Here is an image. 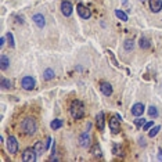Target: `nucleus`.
<instances>
[{
	"label": "nucleus",
	"instance_id": "obj_14",
	"mask_svg": "<svg viewBox=\"0 0 162 162\" xmlns=\"http://www.w3.org/2000/svg\"><path fill=\"white\" fill-rule=\"evenodd\" d=\"M32 20H33V22L36 24L39 28H45L46 20H45V17H43V14H35V15L32 17Z\"/></svg>",
	"mask_w": 162,
	"mask_h": 162
},
{
	"label": "nucleus",
	"instance_id": "obj_8",
	"mask_svg": "<svg viewBox=\"0 0 162 162\" xmlns=\"http://www.w3.org/2000/svg\"><path fill=\"white\" fill-rule=\"evenodd\" d=\"M35 79L32 76H24L22 81H21V86L24 87L25 90H32L35 89Z\"/></svg>",
	"mask_w": 162,
	"mask_h": 162
},
{
	"label": "nucleus",
	"instance_id": "obj_12",
	"mask_svg": "<svg viewBox=\"0 0 162 162\" xmlns=\"http://www.w3.org/2000/svg\"><path fill=\"white\" fill-rule=\"evenodd\" d=\"M150 8L152 13H160L162 10V0H150Z\"/></svg>",
	"mask_w": 162,
	"mask_h": 162
},
{
	"label": "nucleus",
	"instance_id": "obj_10",
	"mask_svg": "<svg viewBox=\"0 0 162 162\" xmlns=\"http://www.w3.org/2000/svg\"><path fill=\"white\" fill-rule=\"evenodd\" d=\"M96 123H97V128H99V130H104L105 128V116H104V112H99L96 116Z\"/></svg>",
	"mask_w": 162,
	"mask_h": 162
},
{
	"label": "nucleus",
	"instance_id": "obj_26",
	"mask_svg": "<svg viewBox=\"0 0 162 162\" xmlns=\"http://www.w3.org/2000/svg\"><path fill=\"white\" fill-rule=\"evenodd\" d=\"M6 37H7L10 47H14V46H15V43H14V36H13V33H11V32H8V33L6 35Z\"/></svg>",
	"mask_w": 162,
	"mask_h": 162
},
{
	"label": "nucleus",
	"instance_id": "obj_16",
	"mask_svg": "<svg viewBox=\"0 0 162 162\" xmlns=\"http://www.w3.org/2000/svg\"><path fill=\"white\" fill-rule=\"evenodd\" d=\"M33 148H35V151H36L37 157H39V155H42L43 151L46 150V146H43V141H36V144L33 146Z\"/></svg>",
	"mask_w": 162,
	"mask_h": 162
},
{
	"label": "nucleus",
	"instance_id": "obj_11",
	"mask_svg": "<svg viewBox=\"0 0 162 162\" xmlns=\"http://www.w3.org/2000/svg\"><path fill=\"white\" fill-rule=\"evenodd\" d=\"M100 90L104 96H111L112 94V86H111L108 82H101L100 83Z\"/></svg>",
	"mask_w": 162,
	"mask_h": 162
},
{
	"label": "nucleus",
	"instance_id": "obj_9",
	"mask_svg": "<svg viewBox=\"0 0 162 162\" xmlns=\"http://www.w3.org/2000/svg\"><path fill=\"white\" fill-rule=\"evenodd\" d=\"M144 110H146V107H144L143 103H136V104L132 107V115L134 116H141L144 112Z\"/></svg>",
	"mask_w": 162,
	"mask_h": 162
},
{
	"label": "nucleus",
	"instance_id": "obj_4",
	"mask_svg": "<svg viewBox=\"0 0 162 162\" xmlns=\"http://www.w3.org/2000/svg\"><path fill=\"white\" fill-rule=\"evenodd\" d=\"M36 160H37V154H36V151H35L33 147H29V148H26L25 151L22 152V161L35 162Z\"/></svg>",
	"mask_w": 162,
	"mask_h": 162
},
{
	"label": "nucleus",
	"instance_id": "obj_34",
	"mask_svg": "<svg viewBox=\"0 0 162 162\" xmlns=\"http://www.w3.org/2000/svg\"><path fill=\"white\" fill-rule=\"evenodd\" d=\"M139 141H140V146H146V140H144V139H139Z\"/></svg>",
	"mask_w": 162,
	"mask_h": 162
},
{
	"label": "nucleus",
	"instance_id": "obj_22",
	"mask_svg": "<svg viewBox=\"0 0 162 162\" xmlns=\"http://www.w3.org/2000/svg\"><path fill=\"white\" fill-rule=\"evenodd\" d=\"M160 130H161V126H152V128L150 129V132H148V136L152 139V137L157 136L158 132H160Z\"/></svg>",
	"mask_w": 162,
	"mask_h": 162
},
{
	"label": "nucleus",
	"instance_id": "obj_25",
	"mask_svg": "<svg viewBox=\"0 0 162 162\" xmlns=\"http://www.w3.org/2000/svg\"><path fill=\"white\" fill-rule=\"evenodd\" d=\"M148 115L151 116V118H157V116H158V110H157V107H154V105L148 107Z\"/></svg>",
	"mask_w": 162,
	"mask_h": 162
},
{
	"label": "nucleus",
	"instance_id": "obj_18",
	"mask_svg": "<svg viewBox=\"0 0 162 162\" xmlns=\"http://www.w3.org/2000/svg\"><path fill=\"white\" fill-rule=\"evenodd\" d=\"M63 125H64L63 119H54L51 123H50V128H51L53 130H58L60 128H63Z\"/></svg>",
	"mask_w": 162,
	"mask_h": 162
},
{
	"label": "nucleus",
	"instance_id": "obj_17",
	"mask_svg": "<svg viewBox=\"0 0 162 162\" xmlns=\"http://www.w3.org/2000/svg\"><path fill=\"white\" fill-rule=\"evenodd\" d=\"M139 46L141 47V49H150V47H151V43H150V40L147 39L146 36H141L140 37V40H139Z\"/></svg>",
	"mask_w": 162,
	"mask_h": 162
},
{
	"label": "nucleus",
	"instance_id": "obj_35",
	"mask_svg": "<svg viewBox=\"0 0 162 162\" xmlns=\"http://www.w3.org/2000/svg\"><path fill=\"white\" fill-rule=\"evenodd\" d=\"M141 2H146V0H141Z\"/></svg>",
	"mask_w": 162,
	"mask_h": 162
},
{
	"label": "nucleus",
	"instance_id": "obj_32",
	"mask_svg": "<svg viewBox=\"0 0 162 162\" xmlns=\"http://www.w3.org/2000/svg\"><path fill=\"white\" fill-rule=\"evenodd\" d=\"M6 39H7V37H2V39H0V46H4V42H6Z\"/></svg>",
	"mask_w": 162,
	"mask_h": 162
},
{
	"label": "nucleus",
	"instance_id": "obj_21",
	"mask_svg": "<svg viewBox=\"0 0 162 162\" xmlns=\"http://www.w3.org/2000/svg\"><path fill=\"white\" fill-rule=\"evenodd\" d=\"M54 75H55V73H54V71H53L51 68H47L45 72H43V78H45L46 81H51V79L54 78Z\"/></svg>",
	"mask_w": 162,
	"mask_h": 162
},
{
	"label": "nucleus",
	"instance_id": "obj_13",
	"mask_svg": "<svg viewBox=\"0 0 162 162\" xmlns=\"http://www.w3.org/2000/svg\"><path fill=\"white\" fill-rule=\"evenodd\" d=\"M79 144H81L82 147H89V144H90V136H89V133L87 132H83V133L79 136Z\"/></svg>",
	"mask_w": 162,
	"mask_h": 162
},
{
	"label": "nucleus",
	"instance_id": "obj_30",
	"mask_svg": "<svg viewBox=\"0 0 162 162\" xmlns=\"http://www.w3.org/2000/svg\"><path fill=\"white\" fill-rule=\"evenodd\" d=\"M51 137H49V139H47V141H46V144H45V146H46V148H49V147H50V144H51Z\"/></svg>",
	"mask_w": 162,
	"mask_h": 162
},
{
	"label": "nucleus",
	"instance_id": "obj_33",
	"mask_svg": "<svg viewBox=\"0 0 162 162\" xmlns=\"http://www.w3.org/2000/svg\"><path fill=\"white\" fill-rule=\"evenodd\" d=\"M158 160L162 161V148L160 150V151H158Z\"/></svg>",
	"mask_w": 162,
	"mask_h": 162
},
{
	"label": "nucleus",
	"instance_id": "obj_3",
	"mask_svg": "<svg viewBox=\"0 0 162 162\" xmlns=\"http://www.w3.org/2000/svg\"><path fill=\"white\" fill-rule=\"evenodd\" d=\"M110 130L114 134L119 133V130H120V115L119 114H115L112 118H110Z\"/></svg>",
	"mask_w": 162,
	"mask_h": 162
},
{
	"label": "nucleus",
	"instance_id": "obj_24",
	"mask_svg": "<svg viewBox=\"0 0 162 162\" xmlns=\"http://www.w3.org/2000/svg\"><path fill=\"white\" fill-rule=\"evenodd\" d=\"M123 47H125V50H126V51H130V50L134 47V43H133V40H130V39L125 40V43H123Z\"/></svg>",
	"mask_w": 162,
	"mask_h": 162
},
{
	"label": "nucleus",
	"instance_id": "obj_15",
	"mask_svg": "<svg viewBox=\"0 0 162 162\" xmlns=\"http://www.w3.org/2000/svg\"><path fill=\"white\" fill-rule=\"evenodd\" d=\"M8 65H10V60H8L7 55L3 54L2 57H0V68H2L3 71H6L8 68Z\"/></svg>",
	"mask_w": 162,
	"mask_h": 162
},
{
	"label": "nucleus",
	"instance_id": "obj_6",
	"mask_svg": "<svg viewBox=\"0 0 162 162\" xmlns=\"http://www.w3.org/2000/svg\"><path fill=\"white\" fill-rule=\"evenodd\" d=\"M61 13H63V15H65V17L72 15V13H73L72 3L68 2V0H63V2H61Z\"/></svg>",
	"mask_w": 162,
	"mask_h": 162
},
{
	"label": "nucleus",
	"instance_id": "obj_27",
	"mask_svg": "<svg viewBox=\"0 0 162 162\" xmlns=\"http://www.w3.org/2000/svg\"><path fill=\"white\" fill-rule=\"evenodd\" d=\"M144 123H146V119H144V118H137V119H134V125H136L137 128L144 126Z\"/></svg>",
	"mask_w": 162,
	"mask_h": 162
},
{
	"label": "nucleus",
	"instance_id": "obj_23",
	"mask_svg": "<svg viewBox=\"0 0 162 162\" xmlns=\"http://www.w3.org/2000/svg\"><path fill=\"white\" fill-rule=\"evenodd\" d=\"M92 154L94 155V157H101V148L99 147V144H94V146L92 147Z\"/></svg>",
	"mask_w": 162,
	"mask_h": 162
},
{
	"label": "nucleus",
	"instance_id": "obj_2",
	"mask_svg": "<svg viewBox=\"0 0 162 162\" xmlns=\"http://www.w3.org/2000/svg\"><path fill=\"white\" fill-rule=\"evenodd\" d=\"M69 112H71V116L73 119H81L83 118L85 115V105L81 100H73L71 103V108H69Z\"/></svg>",
	"mask_w": 162,
	"mask_h": 162
},
{
	"label": "nucleus",
	"instance_id": "obj_7",
	"mask_svg": "<svg viewBox=\"0 0 162 162\" xmlns=\"http://www.w3.org/2000/svg\"><path fill=\"white\" fill-rule=\"evenodd\" d=\"M7 151L10 154H17L18 151V141L14 136H10L7 139Z\"/></svg>",
	"mask_w": 162,
	"mask_h": 162
},
{
	"label": "nucleus",
	"instance_id": "obj_20",
	"mask_svg": "<svg viewBox=\"0 0 162 162\" xmlns=\"http://www.w3.org/2000/svg\"><path fill=\"white\" fill-rule=\"evenodd\" d=\"M115 15H116L118 18L120 20V21H123V22H126V21H128V14H126L125 11L119 10V8H118V10H115Z\"/></svg>",
	"mask_w": 162,
	"mask_h": 162
},
{
	"label": "nucleus",
	"instance_id": "obj_1",
	"mask_svg": "<svg viewBox=\"0 0 162 162\" xmlns=\"http://www.w3.org/2000/svg\"><path fill=\"white\" fill-rule=\"evenodd\" d=\"M21 130L28 136H33L37 130V122L35 118L28 116L21 122Z\"/></svg>",
	"mask_w": 162,
	"mask_h": 162
},
{
	"label": "nucleus",
	"instance_id": "obj_19",
	"mask_svg": "<svg viewBox=\"0 0 162 162\" xmlns=\"http://www.w3.org/2000/svg\"><path fill=\"white\" fill-rule=\"evenodd\" d=\"M0 85H2L3 89H11V87H13V82H11L10 79H7V78H2Z\"/></svg>",
	"mask_w": 162,
	"mask_h": 162
},
{
	"label": "nucleus",
	"instance_id": "obj_28",
	"mask_svg": "<svg viewBox=\"0 0 162 162\" xmlns=\"http://www.w3.org/2000/svg\"><path fill=\"white\" fill-rule=\"evenodd\" d=\"M152 126H154V122H152V120H150V122H146V123H144V126H143V130H150Z\"/></svg>",
	"mask_w": 162,
	"mask_h": 162
},
{
	"label": "nucleus",
	"instance_id": "obj_31",
	"mask_svg": "<svg viewBox=\"0 0 162 162\" xmlns=\"http://www.w3.org/2000/svg\"><path fill=\"white\" fill-rule=\"evenodd\" d=\"M15 18H17V22H18V24H24V18H22V17H18V15H17Z\"/></svg>",
	"mask_w": 162,
	"mask_h": 162
},
{
	"label": "nucleus",
	"instance_id": "obj_29",
	"mask_svg": "<svg viewBox=\"0 0 162 162\" xmlns=\"http://www.w3.org/2000/svg\"><path fill=\"white\" fill-rule=\"evenodd\" d=\"M120 151H122V148L119 150V144H115V146H114V154L120 155V154H122V152H120Z\"/></svg>",
	"mask_w": 162,
	"mask_h": 162
},
{
	"label": "nucleus",
	"instance_id": "obj_5",
	"mask_svg": "<svg viewBox=\"0 0 162 162\" xmlns=\"http://www.w3.org/2000/svg\"><path fill=\"white\" fill-rule=\"evenodd\" d=\"M76 11H78L79 17H81L82 20H89L90 17H92V11H90V8H87L85 4H82V3H79L78 6H76Z\"/></svg>",
	"mask_w": 162,
	"mask_h": 162
}]
</instances>
